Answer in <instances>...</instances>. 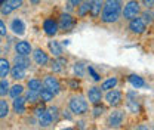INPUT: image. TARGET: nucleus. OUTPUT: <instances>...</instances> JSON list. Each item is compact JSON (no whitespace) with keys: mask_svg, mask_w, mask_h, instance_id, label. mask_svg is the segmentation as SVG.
<instances>
[{"mask_svg":"<svg viewBox=\"0 0 154 130\" xmlns=\"http://www.w3.org/2000/svg\"><path fill=\"white\" fill-rule=\"evenodd\" d=\"M123 0H104L102 11H101V21L104 24H114L122 17Z\"/></svg>","mask_w":154,"mask_h":130,"instance_id":"f257e3e1","label":"nucleus"},{"mask_svg":"<svg viewBox=\"0 0 154 130\" xmlns=\"http://www.w3.org/2000/svg\"><path fill=\"white\" fill-rule=\"evenodd\" d=\"M68 110L73 115H85L89 111V104L83 95H73L68 101Z\"/></svg>","mask_w":154,"mask_h":130,"instance_id":"f03ea898","label":"nucleus"},{"mask_svg":"<svg viewBox=\"0 0 154 130\" xmlns=\"http://www.w3.org/2000/svg\"><path fill=\"white\" fill-rule=\"evenodd\" d=\"M141 3L139 0H129L125 3V6L122 8V17L126 19V21H131L132 18L139 17L141 14Z\"/></svg>","mask_w":154,"mask_h":130,"instance_id":"7ed1b4c3","label":"nucleus"},{"mask_svg":"<svg viewBox=\"0 0 154 130\" xmlns=\"http://www.w3.org/2000/svg\"><path fill=\"white\" fill-rule=\"evenodd\" d=\"M123 121H125V111H120V110H114L107 117V126L113 130L120 129L123 126Z\"/></svg>","mask_w":154,"mask_h":130,"instance_id":"20e7f679","label":"nucleus"},{"mask_svg":"<svg viewBox=\"0 0 154 130\" xmlns=\"http://www.w3.org/2000/svg\"><path fill=\"white\" fill-rule=\"evenodd\" d=\"M42 84H43V87H46L48 90H51L55 96L61 92V83H59V80H58L54 74H46L45 75Z\"/></svg>","mask_w":154,"mask_h":130,"instance_id":"39448f33","label":"nucleus"},{"mask_svg":"<svg viewBox=\"0 0 154 130\" xmlns=\"http://www.w3.org/2000/svg\"><path fill=\"white\" fill-rule=\"evenodd\" d=\"M105 102H107V105H110V107H119L122 102H123V93L120 92V90H117V89H110V90H107L105 93Z\"/></svg>","mask_w":154,"mask_h":130,"instance_id":"423d86ee","label":"nucleus"},{"mask_svg":"<svg viewBox=\"0 0 154 130\" xmlns=\"http://www.w3.org/2000/svg\"><path fill=\"white\" fill-rule=\"evenodd\" d=\"M147 30V24L142 21L141 17H136V18H132L129 21V31L135 34V36H141L144 34Z\"/></svg>","mask_w":154,"mask_h":130,"instance_id":"0eeeda50","label":"nucleus"},{"mask_svg":"<svg viewBox=\"0 0 154 130\" xmlns=\"http://www.w3.org/2000/svg\"><path fill=\"white\" fill-rule=\"evenodd\" d=\"M58 22V28L64 30V31H71L76 25V18H73L70 14H61Z\"/></svg>","mask_w":154,"mask_h":130,"instance_id":"6e6552de","label":"nucleus"},{"mask_svg":"<svg viewBox=\"0 0 154 130\" xmlns=\"http://www.w3.org/2000/svg\"><path fill=\"white\" fill-rule=\"evenodd\" d=\"M36 115H37V121H38V126L40 127L48 129L49 126H52V118H51L49 112L46 111V108L38 107L37 110H36Z\"/></svg>","mask_w":154,"mask_h":130,"instance_id":"1a4fd4ad","label":"nucleus"},{"mask_svg":"<svg viewBox=\"0 0 154 130\" xmlns=\"http://www.w3.org/2000/svg\"><path fill=\"white\" fill-rule=\"evenodd\" d=\"M33 61L40 65V67H46L48 64H49V61H51V58L49 55L43 50V49H40V47H36V49H33Z\"/></svg>","mask_w":154,"mask_h":130,"instance_id":"9d476101","label":"nucleus"},{"mask_svg":"<svg viewBox=\"0 0 154 130\" xmlns=\"http://www.w3.org/2000/svg\"><path fill=\"white\" fill-rule=\"evenodd\" d=\"M86 96H88V101L92 104V105H95V104H101L102 102V90L98 87V86H92V87H89L88 89V93H86Z\"/></svg>","mask_w":154,"mask_h":130,"instance_id":"9b49d317","label":"nucleus"},{"mask_svg":"<svg viewBox=\"0 0 154 130\" xmlns=\"http://www.w3.org/2000/svg\"><path fill=\"white\" fill-rule=\"evenodd\" d=\"M43 30H45V33H46L48 36L54 37L58 33V30H59V28H58V22L54 18H46L43 21Z\"/></svg>","mask_w":154,"mask_h":130,"instance_id":"f8f14e48","label":"nucleus"},{"mask_svg":"<svg viewBox=\"0 0 154 130\" xmlns=\"http://www.w3.org/2000/svg\"><path fill=\"white\" fill-rule=\"evenodd\" d=\"M15 52H17V55L30 56V53L33 52V46H31L28 41L21 40V41H17V43H15Z\"/></svg>","mask_w":154,"mask_h":130,"instance_id":"ddd939ff","label":"nucleus"},{"mask_svg":"<svg viewBox=\"0 0 154 130\" xmlns=\"http://www.w3.org/2000/svg\"><path fill=\"white\" fill-rule=\"evenodd\" d=\"M9 28L12 30V33L14 34H17V36H24L25 34V24H24V21L19 18H15L11 21V25H9Z\"/></svg>","mask_w":154,"mask_h":130,"instance_id":"4468645a","label":"nucleus"},{"mask_svg":"<svg viewBox=\"0 0 154 130\" xmlns=\"http://www.w3.org/2000/svg\"><path fill=\"white\" fill-rule=\"evenodd\" d=\"M25 98L21 95L18 98H14V102H12V108H14V112L15 114H18V115H22L24 112H25Z\"/></svg>","mask_w":154,"mask_h":130,"instance_id":"2eb2a0df","label":"nucleus"},{"mask_svg":"<svg viewBox=\"0 0 154 130\" xmlns=\"http://www.w3.org/2000/svg\"><path fill=\"white\" fill-rule=\"evenodd\" d=\"M89 2V14L92 15V18H98L101 15V11H102V5H104V0H88Z\"/></svg>","mask_w":154,"mask_h":130,"instance_id":"dca6fc26","label":"nucleus"},{"mask_svg":"<svg viewBox=\"0 0 154 130\" xmlns=\"http://www.w3.org/2000/svg\"><path fill=\"white\" fill-rule=\"evenodd\" d=\"M14 65L21 67L24 70H28L31 67V59H30V56L25 55H15L14 56Z\"/></svg>","mask_w":154,"mask_h":130,"instance_id":"f3484780","label":"nucleus"},{"mask_svg":"<svg viewBox=\"0 0 154 130\" xmlns=\"http://www.w3.org/2000/svg\"><path fill=\"white\" fill-rule=\"evenodd\" d=\"M9 75H11L14 80H22V78H25V75H27V70H24V68H21V67H17V65H14V67H11Z\"/></svg>","mask_w":154,"mask_h":130,"instance_id":"a211bd4d","label":"nucleus"},{"mask_svg":"<svg viewBox=\"0 0 154 130\" xmlns=\"http://www.w3.org/2000/svg\"><path fill=\"white\" fill-rule=\"evenodd\" d=\"M54 98H55V95L51 92V90H48L46 87H42L38 90V99H40L42 104H48V102L54 101Z\"/></svg>","mask_w":154,"mask_h":130,"instance_id":"6ab92c4d","label":"nucleus"},{"mask_svg":"<svg viewBox=\"0 0 154 130\" xmlns=\"http://www.w3.org/2000/svg\"><path fill=\"white\" fill-rule=\"evenodd\" d=\"M11 71V62L8 58H0V78H6Z\"/></svg>","mask_w":154,"mask_h":130,"instance_id":"aec40b11","label":"nucleus"},{"mask_svg":"<svg viewBox=\"0 0 154 130\" xmlns=\"http://www.w3.org/2000/svg\"><path fill=\"white\" fill-rule=\"evenodd\" d=\"M117 83H119V80H117V77H110V78H107V80H104L102 83H101V90L102 92H107V90H110V89H114L116 86H117Z\"/></svg>","mask_w":154,"mask_h":130,"instance_id":"412c9836","label":"nucleus"},{"mask_svg":"<svg viewBox=\"0 0 154 130\" xmlns=\"http://www.w3.org/2000/svg\"><path fill=\"white\" fill-rule=\"evenodd\" d=\"M89 11H91V8H89V2H88V0H83V2L77 6V15H79L80 18L88 17V15H89Z\"/></svg>","mask_w":154,"mask_h":130,"instance_id":"4be33fe9","label":"nucleus"},{"mask_svg":"<svg viewBox=\"0 0 154 130\" xmlns=\"http://www.w3.org/2000/svg\"><path fill=\"white\" fill-rule=\"evenodd\" d=\"M9 111H11V105H9V102L6 101V99H0V120H3V118H6L8 115H9Z\"/></svg>","mask_w":154,"mask_h":130,"instance_id":"5701e85b","label":"nucleus"},{"mask_svg":"<svg viewBox=\"0 0 154 130\" xmlns=\"http://www.w3.org/2000/svg\"><path fill=\"white\" fill-rule=\"evenodd\" d=\"M48 47H49L51 53L55 56V58H59V56H62V47H61V44H59L58 41H49Z\"/></svg>","mask_w":154,"mask_h":130,"instance_id":"b1692460","label":"nucleus"},{"mask_svg":"<svg viewBox=\"0 0 154 130\" xmlns=\"http://www.w3.org/2000/svg\"><path fill=\"white\" fill-rule=\"evenodd\" d=\"M129 81H131V84L136 87V89H141V87H145V81H144V78L142 77H139V75H129Z\"/></svg>","mask_w":154,"mask_h":130,"instance_id":"393cba45","label":"nucleus"},{"mask_svg":"<svg viewBox=\"0 0 154 130\" xmlns=\"http://www.w3.org/2000/svg\"><path fill=\"white\" fill-rule=\"evenodd\" d=\"M24 93V86L22 84H14L12 87H9V92H8V95L14 99V98H18V96H21Z\"/></svg>","mask_w":154,"mask_h":130,"instance_id":"a878e982","label":"nucleus"},{"mask_svg":"<svg viewBox=\"0 0 154 130\" xmlns=\"http://www.w3.org/2000/svg\"><path fill=\"white\" fill-rule=\"evenodd\" d=\"M27 87H28V90H34V92H38V90L43 87V84H42V80H38V78H30V80L27 81Z\"/></svg>","mask_w":154,"mask_h":130,"instance_id":"bb28decb","label":"nucleus"},{"mask_svg":"<svg viewBox=\"0 0 154 130\" xmlns=\"http://www.w3.org/2000/svg\"><path fill=\"white\" fill-rule=\"evenodd\" d=\"M73 73L76 77H83L86 73V64L85 62H76L73 65Z\"/></svg>","mask_w":154,"mask_h":130,"instance_id":"cd10ccee","label":"nucleus"},{"mask_svg":"<svg viewBox=\"0 0 154 130\" xmlns=\"http://www.w3.org/2000/svg\"><path fill=\"white\" fill-rule=\"evenodd\" d=\"M24 98H25V102H28V104H31V105H36L37 102H40L38 92H34V90H28Z\"/></svg>","mask_w":154,"mask_h":130,"instance_id":"c85d7f7f","label":"nucleus"},{"mask_svg":"<svg viewBox=\"0 0 154 130\" xmlns=\"http://www.w3.org/2000/svg\"><path fill=\"white\" fill-rule=\"evenodd\" d=\"M46 111L49 112V115H51V118H52V123H57L58 118H59V115H61L59 108L54 105V107H49V108H46Z\"/></svg>","mask_w":154,"mask_h":130,"instance_id":"c756f323","label":"nucleus"},{"mask_svg":"<svg viewBox=\"0 0 154 130\" xmlns=\"http://www.w3.org/2000/svg\"><path fill=\"white\" fill-rule=\"evenodd\" d=\"M9 81L6 80V78H2L0 80V98H5L8 92H9Z\"/></svg>","mask_w":154,"mask_h":130,"instance_id":"7c9ffc66","label":"nucleus"},{"mask_svg":"<svg viewBox=\"0 0 154 130\" xmlns=\"http://www.w3.org/2000/svg\"><path fill=\"white\" fill-rule=\"evenodd\" d=\"M139 17L142 18V21H144L145 24H151V22H153V11H151V9H147L145 12H141Z\"/></svg>","mask_w":154,"mask_h":130,"instance_id":"2f4dec72","label":"nucleus"},{"mask_svg":"<svg viewBox=\"0 0 154 130\" xmlns=\"http://www.w3.org/2000/svg\"><path fill=\"white\" fill-rule=\"evenodd\" d=\"M49 64H51L49 67H51V70H52L54 73H61V71H62V68H64V67L59 64V61H58L57 58H55V59H52V61H49Z\"/></svg>","mask_w":154,"mask_h":130,"instance_id":"473e14b6","label":"nucleus"},{"mask_svg":"<svg viewBox=\"0 0 154 130\" xmlns=\"http://www.w3.org/2000/svg\"><path fill=\"white\" fill-rule=\"evenodd\" d=\"M104 112H105V108L101 107V104H95V105H94V117H95V118H98L99 115H102Z\"/></svg>","mask_w":154,"mask_h":130,"instance_id":"72a5a7b5","label":"nucleus"},{"mask_svg":"<svg viewBox=\"0 0 154 130\" xmlns=\"http://www.w3.org/2000/svg\"><path fill=\"white\" fill-rule=\"evenodd\" d=\"M0 12H2V15H9V14L14 12V9L5 2V3H2V6H0Z\"/></svg>","mask_w":154,"mask_h":130,"instance_id":"f704fd0d","label":"nucleus"},{"mask_svg":"<svg viewBox=\"0 0 154 130\" xmlns=\"http://www.w3.org/2000/svg\"><path fill=\"white\" fill-rule=\"evenodd\" d=\"M6 3L15 11V9H18V8H21L24 5V0H6Z\"/></svg>","mask_w":154,"mask_h":130,"instance_id":"c9c22d12","label":"nucleus"},{"mask_svg":"<svg viewBox=\"0 0 154 130\" xmlns=\"http://www.w3.org/2000/svg\"><path fill=\"white\" fill-rule=\"evenodd\" d=\"M128 107H129V110H131L132 112H138V111H139V105H138V102H136V101L129 99V101H128Z\"/></svg>","mask_w":154,"mask_h":130,"instance_id":"e433bc0d","label":"nucleus"},{"mask_svg":"<svg viewBox=\"0 0 154 130\" xmlns=\"http://www.w3.org/2000/svg\"><path fill=\"white\" fill-rule=\"evenodd\" d=\"M8 34V27H6V24L0 19V37H5Z\"/></svg>","mask_w":154,"mask_h":130,"instance_id":"4c0bfd02","label":"nucleus"},{"mask_svg":"<svg viewBox=\"0 0 154 130\" xmlns=\"http://www.w3.org/2000/svg\"><path fill=\"white\" fill-rule=\"evenodd\" d=\"M139 3H142L147 9H153V6H154V0H141Z\"/></svg>","mask_w":154,"mask_h":130,"instance_id":"58836bf2","label":"nucleus"},{"mask_svg":"<svg viewBox=\"0 0 154 130\" xmlns=\"http://www.w3.org/2000/svg\"><path fill=\"white\" fill-rule=\"evenodd\" d=\"M86 70H88V71H89L91 74L94 75V80H96V81H99V80H101V77H99V75L96 74V73H95V70H94L92 67H89V68H86Z\"/></svg>","mask_w":154,"mask_h":130,"instance_id":"ea45409f","label":"nucleus"},{"mask_svg":"<svg viewBox=\"0 0 154 130\" xmlns=\"http://www.w3.org/2000/svg\"><path fill=\"white\" fill-rule=\"evenodd\" d=\"M136 130H151V129H150L147 124H139V126L136 127Z\"/></svg>","mask_w":154,"mask_h":130,"instance_id":"a19ab883","label":"nucleus"},{"mask_svg":"<svg viewBox=\"0 0 154 130\" xmlns=\"http://www.w3.org/2000/svg\"><path fill=\"white\" fill-rule=\"evenodd\" d=\"M82 2H83V0H70V3H71V5H74V6H79Z\"/></svg>","mask_w":154,"mask_h":130,"instance_id":"79ce46f5","label":"nucleus"},{"mask_svg":"<svg viewBox=\"0 0 154 130\" xmlns=\"http://www.w3.org/2000/svg\"><path fill=\"white\" fill-rule=\"evenodd\" d=\"M28 2H30L31 5H38V3H40L42 0H28Z\"/></svg>","mask_w":154,"mask_h":130,"instance_id":"37998d69","label":"nucleus"},{"mask_svg":"<svg viewBox=\"0 0 154 130\" xmlns=\"http://www.w3.org/2000/svg\"><path fill=\"white\" fill-rule=\"evenodd\" d=\"M64 130H76V129H74V127H65Z\"/></svg>","mask_w":154,"mask_h":130,"instance_id":"c03bdc74","label":"nucleus"},{"mask_svg":"<svg viewBox=\"0 0 154 130\" xmlns=\"http://www.w3.org/2000/svg\"><path fill=\"white\" fill-rule=\"evenodd\" d=\"M40 130H48V129H43V127H42V129H40Z\"/></svg>","mask_w":154,"mask_h":130,"instance_id":"a18cd8bd","label":"nucleus"},{"mask_svg":"<svg viewBox=\"0 0 154 130\" xmlns=\"http://www.w3.org/2000/svg\"><path fill=\"white\" fill-rule=\"evenodd\" d=\"M0 43H2V37H0Z\"/></svg>","mask_w":154,"mask_h":130,"instance_id":"49530a36","label":"nucleus"},{"mask_svg":"<svg viewBox=\"0 0 154 130\" xmlns=\"http://www.w3.org/2000/svg\"><path fill=\"white\" fill-rule=\"evenodd\" d=\"M91 130H95V129H91Z\"/></svg>","mask_w":154,"mask_h":130,"instance_id":"de8ad7c7","label":"nucleus"},{"mask_svg":"<svg viewBox=\"0 0 154 130\" xmlns=\"http://www.w3.org/2000/svg\"><path fill=\"white\" fill-rule=\"evenodd\" d=\"M0 53H2V50H0Z\"/></svg>","mask_w":154,"mask_h":130,"instance_id":"09e8293b","label":"nucleus"}]
</instances>
